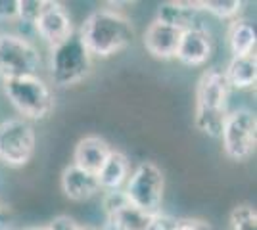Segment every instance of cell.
Returning a JSON list of instances; mask_svg holds the SVG:
<instances>
[{
	"label": "cell",
	"instance_id": "obj_10",
	"mask_svg": "<svg viewBox=\"0 0 257 230\" xmlns=\"http://www.w3.org/2000/svg\"><path fill=\"white\" fill-rule=\"evenodd\" d=\"M213 56V37L205 25H196L186 31H182L177 60L182 66L188 67H202L205 66Z\"/></svg>",
	"mask_w": 257,
	"mask_h": 230
},
{
	"label": "cell",
	"instance_id": "obj_14",
	"mask_svg": "<svg viewBox=\"0 0 257 230\" xmlns=\"http://www.w3.org/2000/svg\"><path fill=\"white\" fill-rule=\"evenodd\" d=\"M128 175H131V161H128V157L123 152H119V150H111L107 161L96 175L98 186H100L102 192L123 190Z\"/></svg>",
	"mask_w": 257,
	"mask_h": 230
},
{
	"label": "cell",
	"instance_id": "obj_28",
	"mask_svg": "<svg viewBox=\"0 0 257 230\" xmlns=\"http://www.w3.org/2000/svg\"><path fill=\"white\" fill-rule=\"evenodd\" d=\"M81 230H102L98 226H90V224H81Z\"/></svg>",
	"mask_w": 257,
	"mask_h": 230
},
{
	"label": "cell",
	"instance_id": "obj_16",
	"mask_svg": "<svg viewBox=\"0 0 257 230\" xmlns=\"http://www.w3.org/2000/svg\"><path fill=\"white\" fill-rule=\"evenodd\" d=\"M226 83L230 90H246L255 87L257 83V58L255 54L249 56H236L230 58L228 66L223 69Z\"/></svg>",
	"mask_w": 257,
	"mask_h": 230
},
{
	"label": "cell",
	"instance_id": "obj_22",
	"mask_svg": "<svg viewBox=\"0 0 257 230\" xmlns=\"http://www.w3.org/2000/svg\"><path fill=\"white\" fill-rule=\"evenodd\" d=\"M128 203L127 196H125V192L123 190H111V192H104V197H102V207H104V213L107 215H111V213H115L117 209L125 207Z\"/></svg>",
	"mask_w": 257,
	"mask_h": 230
},
{
	"label": "cell",
	"instance_id": "obj_17",
	"mask_svg": "<svg viewBox=\"0 0 257 230\" xmlns=\"http://www.w3.org/2000/svg\"><path fill=\"white\" fill-rule=\"evenodd\" d=\"M226 41H228V48L232 52V58L255 54L257 33L253 23L247 22V20H240V18L232 20L228 25V31H226Z\"/></svg>",
	"mask_w": 257,
	"mask_h": 230
},
{
	"label": "cell",
	"instance_id": "obj_18",
	"mask_svg": "<svg viewBox=\"0 0 257 230\" xmlns=\"http://www.w3.org/2000/svg\"><path fill=\"white\" fill-rule=\"evenodd\" d=\"M150 215L142 213L137 207L127 203L115 213L107 215V230H144Z\"/></svg>",
	"mask_w": 257,
	"mask_h": 230
},
{
	"label": "cell",
	"instance_id": "obj_24",
	"mask_svg": "<svg viewBox=\"0 0 257 230\" xmlns=\"http://www.w3.org/2000/svg\"><path fill=\"white\" fill-rule=\"evenodd\" d=\"M20 0H0V22H18Z\"/></svg>",
	"mask_w": 257,
	"mask_h": 230
},
{
	"label": "cell",
	"instance_id": "obj_2",
	"mask_svg": "<svg viewBox=\"0 0 257 230\" xmlns=\"http://www.w3.org/2000/svg\"><path fill=\"white\" fill-rule=\"evenodd\" d=\"M228 98H230V87L223 75V69L219 67L205 69L198 79L196 110H194V125L202 134L209 138L221 136L225 117L230 111Z\"/></svg>",
	"mask_w": 257,
	"mask_h": 230
},
{
	"label": "cell",
	"instance_id": "obj_27",
	"mask_svg": "<svg viewBox=\"0 0 257 230\" xmlns=\"http://www.w3.org/2000/svg\"><path fill=\"white\" fill-rule=\"evenodd\" d=\"M8 226H10V215L8 211L0 207V230H8Z\"/></svg>",
	"mask_w": 257,
	"mask_h": 230
},
{
	"label": "cell",
	"instance_id": "obj_7",
	"mask_svg": "<svg viewBox=\"0 0 257 230\" xmlns=\"http://www.w3.org/2000/svg\"><path fill=\"white\" fill-rule=\"evenodd\" d=\"M219 138L223 142V152L228 159L238 161V163L247 161L255 152L257 144L255 113L247 108L228 111Z\"/></svg>",
	"mask_w": 257,
	"mask_h": 230
},
{
	"label": "cell",
	"instance_id": "obj_8",
	"mask_svg": "<svg viewBox=\"0 0 257 230\" xmlns=\"http://www.w3.org/2000/svg\"><path fill=\"white\" fill-rule=\"evenodd\" d=\"M37 150V131L29 121L14 117L0 123V161L6 167H25Z\"/></svg>",
	"mask_w": 257,
	"mask_h": 230
},
{
	"label": "cell",
	"instance_id": "obj_11",
	"mask_svg": "<svg viewBox=\"0 0 257 230\" xmlns=\"http://www.w3.org/2000/svg\"><path fill=\"white\" fill-rule=\"evenodd\" d=\"M182 31L175 29L167 23L154 20V22L146 27L144 31V39L142 44L146 48V52L156 58V60H173L179 50V43H181Z\"/></svg>",
	"mask_w": 257,
	"mask_h": 230
},
{
	"label": "cell",
	"instance_id": "obj_6",
	"mask_svg": "<svg viewBox=\"0 0 257 230\" xmlns=\"http://www.w3.org/2000/svg\"><path fill=\"white\" fill-rule=\"evenodd\" d=\"M43 69V54L27 37L0 33V77L2 81L18 77L39 75Z\"/></svg>",
	"mask_w": 257,
	"mask_h": 230
},
{
	"label": "cell",
	"instance_id": "obj_9",
	"mask_svg": "<svg viewBox=\"0 0 257 230\" xmlns=\"http://www.w3.org/2000/svg\"><path fill=\"white\" fill-rule=\"evenodd\" d=\"M33 29L43 43L48 44V48L62 44L75 33V25L69 16V10L62 2H54V0H46L44 10L41 12Z\"/></svg>",
	"mask_w": 257,
	"mask_h": 230
},
{
	"label": "cell",
	"instance_id": "obj_21",
	"mask_svg": "<svg viewBox=\"0 0 257 230\" xmlns=\"http://www.w3.org/2000/svg\"><path fill=\"white\" fill-rule=\"evenodd\" d=\"M46 0H20V18L18 22H23L25 25L33 27L39 20L41 12L44 10Z\"/></svg>",
	"mask_w": 257,
	"mask_h": 230
},
{
	"label": "cell",
	"instance_id": "obj_19",
	"mask_svg": "<svg viewBox=\"0 0 257 230\" xmlns=\"http://www.w3.org/2000/svg\"><path fill=\"white\" fill-rule=\"evenodd\" d=\"M196 6L200 12H207L217 20L232 22L240 16L244 2H240V0H204V2H196Z\"/></svg>",
	"mask_w": 257,
	"mask_h": 230
},
{
	"label": "cell",
	"instance_id": "obj_26",
	"mask_svg": "<svg viewBox=\"0 0 257 230\" xmlns=\"http://www.w3.org/2000/svg\"><path fill=\"white\" fill-rule=\"evenodd\" d=\"M175 230H213V226L204 219H177Z\"/></svg>",
	"mask_w": 257,
	"mask_h": 230
},
{
	"label": "cell",
	"instance_id": "obj_12",
	"mask_svg": "<svg viewBox=\"0 0 257 230\" xmlns=\"http://www.w3.org/2000/svg\"><path fill=\"white\" fill-rule=\"evenodd\" d=\"M111 150L113 148L109 146L106 138L96 136V134L85 136L77 142L75 150H73V165L96 176L100 173V169L104 167V163L107 161Z\"/></svg>",
	"mask_w": 257,
	"mask_h": 230
},
{
	"label": "cell",
	"instance_id": "obj_4",
	"mask_svg": "<svg viewBox=\"0 0 257 230\" xmlns=\"http://www.w3.org/2000/svg\"><path fill=\"white\" fill-rule=\"evenodd\" d=\"M48 71L54 87L69 88L83 83L92 71V56L88 54L77 31L67 41L50 48Z\"/></svg>",
	"mask_w": 257,
	"mask_h": 230
},
{
	"label": "cell",
	"instance_id": "obj_5",
	"mask_svg": "<svg viewBox=\"0 0 257 230\" xmlns=\"http://www.w3.org/2000/svg\"><path fill=\"white\" fill-rule=\"evenodd\" d=\"M128 203L146 215L161 213L163 194H165V176L154 161H142L128 175L123 186Z\"/></svg>",
	"mask_w": 257,
	"mask_h": 230
},
{
	"label": "cell",
	"instance_id": "obj_23",
	"mask_svg": "<svg viewBox=\"0 0 257 230\" xmlns=\"http://www.w3.org/2000/svg\"><path fill=\"white\" fill-rule=\"evenodd\" d=\"M175 226H177V219L161 211V213L150 215L144 230H175Z\"/></svg>",
	"mask_w": 257,
	"mask_h": 230
},
{
	"label": "cell",
	"instance_id": "obj_13",
	"mask_svg": "<svg viewBox=\"0 0 257 230\" xmlns=\"http://www.w3.org/2000/svg\"><path fill=\"white\" fill-rule=\"evenodd\" d=\"M60 188L64 192V196L71 201H88L90 197H94L100 192L98 180L94 175L86 173L83 169H79L75 165H67L62 176H60Z\"/></svg>",
	"mask_w": 257,
	"mask_h": 230
},
{
	"label": "cell",
	"instance_id": "obj_29",
	"mask_svg": "<svg viewBox=\"0 0 257 230\" xmlns=\"http://www.w3.org/2000/svg\"><path fill=\"white\" fill-rule=\"evenodd\" d=\"M27 230H31V228H27Z\"/></svg>",
	"mask_w": 257,
	"mask_h": 230
},
{
	"label": "cell",
	"instance_id": "obj_25",
	"mask_svg": "<svg viewBox=\"0 0 257 230\" xmlns=\"http://www.w3.org/2000/svg\"><path fill=\"white\" fill-rule=\"evenodd\" d=\"M46 230H81V224L69 215H58L46 224Z\"/></svg>",
	"mask_w": 257,
	"mask_h": 230
},
{
	"label": "cell",
	"instance_id": "obj_1",
	"mask_svg": "<svg viewBox=\"0 0 257 230\" xmlns=\"http://www.w3.org/2000/svg\"><path fill=\"white\" fill-rule=\"evenodd\" d=\"M77 35L92 58H111L135 43V25L125 14L111 8L90 12Z\"/></svg>",
	"mask_w": 257,
	"mask_h": 230
},
{
	"label": "cell",
	"instance_id": "obj_15",
	"mask_svg": "<svg viewBox=\"0 0 257 230\" xmlns=\"http://www.w3.org/2000/svg\"><path fill=\"white\" fill-rule=\"evenodd\" d=\"M200 10L196 6V2H182V0H171V2H163L158 10V18L160 22L171 25L175 29L186 31L190 27L200 25L198 22Z\"/></svg>",
	"mask_w": 257,
	"mask_h": 230
},
{
	"label": "cell",
	"instance_id": "obj_20",
	"mask_svg": "<svg viewBox=\"0 0 257 230\" xmlns=\"http://www.w3.org/2000/svg\"><path fill=\"white\" fill-rule=\"evenodd\" d=\"M230 230H257V213L251 205H236L230 211Z\"/></svg>",
	"mask_w": 257,
	"mask_h": 230
},
{
	"label": "cell",
	"instance_id": "obj_3",
	"mask_svg": "<svg viewBox=\"0 0 257 230\" xmlns=\"http://www.w3.org/2000/svg\"><path fill=\"white\" fill-rule=\"evenodd\" d=\"M6 98L25 121H43L54 111V94L41 75H27L2 81Z\"/></svg>",
	"mask_w": 257,
	"mask_h": 230
}]
</instances>
